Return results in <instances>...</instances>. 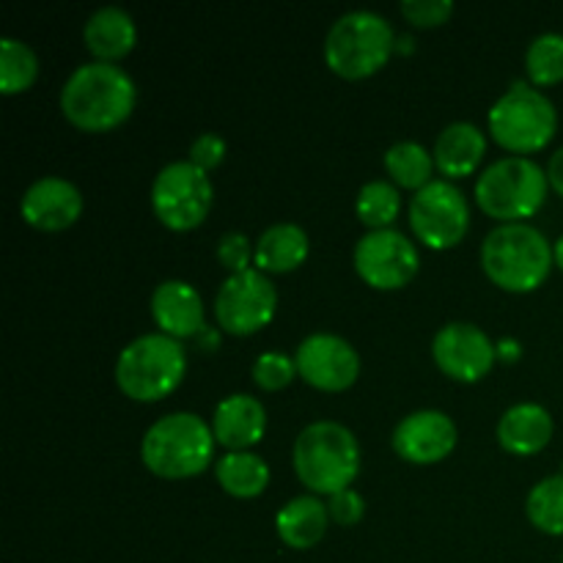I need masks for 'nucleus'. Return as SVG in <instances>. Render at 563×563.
I'll use <instances>...</instances> for the list:
<instances>
[{
	"label": "nucleus",
	"instance_id": "obj_1",
	"mask_svg": "<svg viewBox=\"0 0 563 563\" xmlns=\"http://www.w3.org/2000/svg\"><path fill=\"white\" fill-rule=\"evenodd\" d=\"M135 82L115 64H82L60 88V113L80 132H110L135 110Z\"/></svg>",
	"mask_w": 563,
	"mask_h": 563
},
{
	"label": "nucleus",
	"instance_id": "obj_2",
	"mask_svg": "<svg viewBox=\"0 0 563 563\" xmlns=\"http://www.w3.org/2000/svg\"><path fill=\"white\" fill-rule=\"evenodd\" d=\"M553 264L548 236L528 223L498 225L482 245L484 275L511 295H528L544 286Z\"/></svg>",
	"mask_w": 563,
	"mask_h": 563
},
{
	"label": "nucleus",
	"instance_id": "obj_3",
	"mask_svg": "<svg viewBox=\"0 0 563 563\" xmlns=\"http://www.w3.org/2000/svg\"><path fill=\"white\" fill-rule=\"evenodd\" d=\"M291 462L297 478L311 493L333 498L350 489L361 473V445L344 423L317 421L297 434Z\"/></svg>",
	"mask_w": 563,
	"mask_h": 563
},
{
	"label": "nucleus",
	"instance_id": "obj_4",
	"mask_svg": "<svg viewBox=\"0 0 563 563\" xmlns=\"http://www.w3.org/2000/svg\"><path fill=\"white\" fill-rule=\"evenodd\" d=\"M214 432L192 412H174L146 429L141 460L148 473L168 482L192 478L212 465Z\"/></svg>",
	"mask_w": 563,
	"mask_h": 563
},
{
	"label": "nucleus",
	"instance_id": "obj_5",
	"mask_svg": "<svg viewBox=\"0 0 563 563\" xmlns=\"http://www.w3.org/2000/svg\"><path fill=\"white\" fill-rule=\"evenodd\" d=\"M187 374L181 341L163 333H148L121 350L115 361V385L132 401H159L174 394Z\"/></svg>",
	"mask_w": 563,
	"mask_h": 563
},
{
	"label": "nucleus",
	"instance_id": "obj_6",
	"mask_svg": "<svg viewBox=\"0 0 563 563\" xmlns=\"http://www.w3.org/2000/svg\"><path fill=\"white\" fill-rule=\"evenodd\" d=\"M396 49L394 27L374 11H350L339 16L324 38V64L344 80L377 75Z\"/></svg>",
	"mask_w": 563,
	"mask_h": 563
},
{
	"label": "nucleus",
	"instance_id": "obj_7",
	"mask_svg": "<svg viewBox=\"0 0 563 563\" xmlns=\"http://www.w3.org/2000/svg\"><path fill=\"white\" fill-rule=\"evenodd\" d=\"M548 170L528 157H504L489 165L476 181V203L487 218L520 223L533 218L548 198Z\"/></svg>",
	"mask_w": 563,
	"mask_h": 563
},
{
	"label": "nucleus",
	"instance_id": "obj_8",
	"mask_svg": "<svg viewBox=\"0 0 563 563\" xmlns=\"http://www.w3.org/2000/svg\"><path fill=\"white\" fill-rule=\"evenodd\" d=\"M487 124L495 143L520 157V154L542 152L544 146H550L559 132V113L539 88L517 82L493 104Z\"/></svg>",
	"mask_w": 563,
	"mask_h": 563
},
{
	"label": "nucleus",
	"instance_id": "obj_9",
	"mask_svg": "<svg viewBox=\"0 0 563 563\" xmlns=\"http://www.w3.org/2000/svg\"><path fill=\"white\" fill-rule=\"evenodd\" d=\"M212 198L214 190L209 174L192 165L190 159L165 165L152 187L154 214L165 229L176 234L198 229L212 209Z\"/></svg>",
	"mask_w": 563,
	"mask_h": 563
},
{
	"label": "nucleus",
	"instance_id": "obj_10",
	"mask_svg": "<svg viewBox=\"0 0 563 563\" xmlns=\"http://www.w3.org/2000/svg\"><path fill=\"white\" fill-rule=\"evenodd\" d=\"M410 229L429 251H451L471 229V207L451 181H432L410 201Z\"/></svg>",
	"mask_w": 563,
	"mask_h": 563
},
{
	"label": "nucleus",
	"instance_id": "obj_11",
	"mask_svg": "<svg viewBox=\"0 0 563 563\" xmlns=\"http://www.w3.org/2000/svg\"><path fill=\"white\" fill-rule=\"evenodd\" d=\"M278 308V289L258 269L229 275L214 297V317L229 335H253L267 328Z\"/></svg>",
	"mask_w": 563,
	"mask_h": 563
},
{
	"label": "nucleus",
	"instance_id": "obj_12",
	"mask_svg": "<svg viewBox=\"0 0 563 563\" xmlns=\"http://www.w3.org/2000/svg\"><path fill=\"white\" fill-rule=\"evenodd\" d=\"M352 264L366 286L377 291H396L412 284L421 269V256L401 231L385 229L361 236L352 253Z\"/></svg>",
	"mask_w": 563,
	"mask_h": 563
},
{
	"label": "nucleus",
	"instance_id": "obj_13",
	"mask_svg": "<svg viewBox=\"0 0 563 563\" xmlns=\"http://www.w3.org/2000/svg\"><path fill=\"white\" fill-rule=\"evenodd\" d=\"M297 377L324 394H344L361 377V357L355 346L333 333H313L297 346Z\"/></svg>",
	"mask_w": 563,
	"mask_h": 563
},
{
	"label": "nucleus",
	"instance_id": "obj_14",
	"mask_svg": "<svg viewBox=\"0 0 563 563\" xmlns=\"http://www.w3.org/2000/svg\"><path fill=\"white\" fill-rule=\"evenodd\" d=\"M432 357L445 377L462 385H473L493 372L498 350L476 324L451 322L434 335Z\"/></svg>",
	"mask_w": 563,
	"mask_h": 563
},
{
	"label": "nucleus",
	"instance_id": "obj_15",
	"mask_svg": "<svg viewBox=\"0 0 563 563\" xmlns=\"http://www.w3.org/2000/svg\"><path fill=\"white\" fill-rule=\"evenodd\" d=\"M456 423L440 410H418L394 432V449L410 465H438L456 449Z\"/></svg>",
	"mask_w": 563,
	"mask_h": 563
},
{
	"label": "nucleus",
	"instance_id": "obj_16",
	"mask_svg": "<svg viewBox=\"0 0 563 563\" xmlns=\"http://www.w3.org/2000/svg\"><path fill=\"white\" fill-rule=\"evenodd\" d=\"M22 220L31 229L47 231H66L80 220L82 214V196L69 179L60 176H44V179L33 181L25 190L20 203Z\"/></svg>",
	"mask_w": 563,
	"mask_h": 563
},
{
	"label": "nucleus",
	"instance_id": "obj_17",
	"mask_svg": "<svg viewBox=\"0 0 563 563\" xmlns=\"http://www.w3.org/2000/svg\"><path fill=\"white\" fill-rule=\"evenodd\" d=\"M212 432L223 449L247 451L262 443L264 432H267V410L256 396H225L214 410Z\"/></svg>",
	"mask_w": 563,
	"mask_h": 563
},
{
	"label": "nucleus",
	"instance_id": "obj_18",
	"mask_svg": "<svg viewBox=\"0 0 563 563\" xmlns=\"http://www.w3.org/2000/svg\"><path fill=\"white\" fill-rule=\"evenodd\" d=\"M152 317L163 335L176 341L203 333L201 295L185 280H165L152 295Z\"/></svg>",
	"mask_w": 563,
	"mask_h": 563
},
{
	"label": "nucleus",
	"instance_id": "obj_19",
	"mask_svg": "<svg viewBox=\"0 0 563 563\" xmlns=\"http://www.w3.org/2000/svg\"><path fill=\"white\" fill-rule=\"evenodd\" d=\"M553 416L542 405H515L500 416L498 443L500 449L515 456H533L544 451L553 440Z\"/></svg>",
	"mask_w": 563,
	"mask_h": 563
},
{
	"label": "nucleus",
	"instance_id": "obj_20",
	"mask_svg": "<svg viewBox=\"0 0 563 563\" xmlns=\"http://www.w3.org/2000/svg\"><path fill=\"white\" fill-rule=\"evenodd\" d=\"M487 154V137L471 121H456L440 132L434 143V165L449 179H465L478 170Z\"/></svg>",
	"mask_w": 563,
	"mask_h": 563
},
{
	"label": "nucleus",
	"instance_id": "obj_21",
	"mask_svg": "<svg viewBox=\"0 0 563 563\" xmlns=\"http://www.w3.org/2000/svg\"><path fill=\"white\" fill-rule=\"evenodd\" d=\"M82 42L86 49L99 64H115L126 58L137 44V27L124 9L104 5L82 27Z\"/></svg>",
	"mask_w": 563,
	"mask_h": 563
},
{
	"label": "nucleus",
	"instance_id": "obj_22",
	"mask_svg": "<svg viewBox=\"0 0 563 563\" xmlns=\"http://www.w3.org/2000/svg\"><path fill=\"white\" fill-rule=\"evenodd\" d=\"M328 522V504H322L317 495H300V498L289 500V504L278 511L275 531H278L280 542H284L286 548L311 550L324 539Z\"/></svg>",
	"mask_w": 563,
	"mask_h": 563
},
{
	"label": "nucleus",
	"instance_id": "obj_23",
	"mask_svg": "<svg viewBox=\"0 0 563 563\" xmlns=\"http://www.w3.org/2000/svg\"><path fill=\"white\" fill-rule=\"evenodd\" d=\"M311 242L308 234L295 223H275L258 236L256 242V269L264 275H286L302 267L308 258Z\"/></svg>",
	"mask_w": 563,
	"mask_h": 563
},
{
	"label": "nucleus",
	"instance_id": "obj_24",
	"mask_svg": "<svg viewBox=\"0 0 563 563\" xmlns=\"http://www.w3.org/2000/svg\"><path fill=\"white\" fill-rule=\"evenodd\" d=\"M218 484L231 498H258L269 487V467L262 456L251 451H229L218 462Z\"/></svg>",
	"mask_w": 563,
	"mask_h": 563
},
{
	"label": "nucleus",
	"instance_id": "obj_25",
	"mask_svg": "<svg viewBox=\"0 0 563 563\" xmlns=\"http://www.w3.org/2000/svg\"><path fill=\"white\" fill-rule=\"evenodd\" d=\"M434 157L421 146V143L401 141L396 146H390L385 152V170L394 179L396 187H405V190H423L427 185H432L434 174Z\"/></svg>",
	"mask_w": 563,
	"mask_h": 563
},
{
	"label": "nucleus",
	"instance_id": "obj_26",
	"mask_svg": "<svg viewBox=\"0 0 563 563\" xmlns=\"http://www.w3.org/2000/svg\"><path fill=\"white\" fill-rule=\"evenodd\" d=\"M401 209V196L396 190L394 181H366L357 192L355 212L357 220L366 225L368 231H385L394 225V220L399 218Z\"/></svg>",
	"mask_w": 563,
	"mask_h": 563
},
{
	"label": "nucleus",
	"instance_id": "obj_27",
	"mask_svg": "<svg viewBox=\"0 0 563 563\" xmlns=\"http://www.w3.org/2000/svg\"><path fill=\"white\" fill-rule=\"evenodd\" d=\"M38 77V58L20 38L0 42V93L14 97L27 91Z\"/></svg>",
	"mask_w": 563,
	"mask_h": 563
},
{
	"label": "nucleus",
	"instance_id": "obj_28",
	"mask_svg": "<svg viewBox=\"0 0 563 563\" xmlns=\"http://www.w3.org/2000/svg\"><path fill=\"white\" fill-rule=\"evenodd\" d=\"M528 520L548 537H563V473L539 482L528 495Z\"/></svg>",
	"mask_w": 563,
	"mask_h": 563
},
{
	"label": "nucleus",
	"instance_id": "obj_29",
	"mask_svg": "<svg viewBox=\"0 0 563 563\" xmlns=\"http://www.w3.org/2000/svg\"><path fill=\"white\" fill-rule=\"evenodd\" d=\"M528 80L539 88L559 86L563 80V36L561 33H542L531 42L526 53Z\"/></svg>",
	"mask_w": 563,
	"mask_h": 563
},
{
	"label": "nucleus",
	"instance_id": "obj_30",
	"mask_svg": "<svg viewBox=\"0 0 563 563\" xmlns=\"http://www.w3.org/2000/svg\"><path fill=\"white\" fill-rule=\"evenodd\" d=\"M297 377V366L284 352H264L253 363V383L267 394H278Z\"/></svg>",
	"mask_w": 563,
	"mask_h": 563
},
{
	"label": "nucleus",
	"instance_id": "obj_31",
	"mask_svg": "<svg viewBox=\"0 0 563 563\" xmlns=\"http://www.w3.org/2000/svg\"><path fill=\"white\" fill-rule=\"evenodd\" d=\"M401 14L416 27H440L454 14V3L451 0H405Z\"/></svg>",
	"mask_w": 563,
	"mask_h": 563
},
{
	"label": "nucleus",
	"instance_id": "obj_32",
	"mask_svg": "<svg viewBox=\"0 0 563 563\" xmlns=\"http://www.w3.org/2000/svg\"><path fill=\"white\" fill-rule=\"evenodd\" d=\"M218 258L231 275L245 273V269H253L251 262H256V247H251V240L240 231H231L220 240L218 245Z\"/></svg>",
	"mask_w": 563,
	"mask_h": 563
},
{
	"label": "nucleus",
	"instance_id": "obj_33",
	"mask_svg": "<svg viewBox=\"0 0 563 563\" xmlns=\"http://www.w3.org/2000/svg\"><path fill=\"white\" fill-rule=\"evenodd\" d=\"M330 520L339 522L341 528H352L363 520L366 515V504H363L361 495L355 489H344V493H335L328 504Z\"/></svg>",
	"mask_w": 563,
	"mask_h": 563
},
{
	"label": "nucleus",
	"instance_id": "obj_34",
	"mask_svg": "<svg viewBox=\"0 0 563 563\" xmlns=\"http://www.w3.org/2000/svg\"><path fill=\"white\" fill-rule=\"evenodd\" d=\"M225 159V141L214 132H203L201 137H196L190 146V163L198 165L201 170H214Z\"/></svg>",
	"mask_w": 563,
	"mask_h": 563
},
{
	"label": "nucleus",
	"instance_id": "obj_35",
	"mask_svg": "<svg viewBox=\"0 0 563 563\" xmlns=\"http://www.w3.org/2000/svg\"><path fill=\"white\" fill-rule=\"evenodd\" d=\"M548 181L555 192L563 198V146L550 157L548 165Z\"/></svg>",
	"mask_w": 563,
	"mask_h": 563
},
{
	"label": "nucleus",
	"instance_id": "obj_36",
	"mask_svg": "<svg viewBox=\"0 0 563 563\" xmlns=\"http://www.w3.org/2000/svg\"><path fill=\"white\" fill-rule=\"evenodd\" d=\"M553 256H555V267H559L561 273H563V234L559 236V240H555V245H553Z\"/></svg>",
	"mask_w": 563,
	"mask_h": 563
},
{
	"label": "nucleus",
	"instance_id": "obj_37",
	"mask_svg": "<svg viewBox=\"0 0 563 563\" xmlns=\"http://www.w3.org/2000/svg\"><path fill=\"white\" fill-rule=\"evenodd\" d=\"M561 563H563V561H561Z\"/></svg>",
	"mask_w": 563,
	"mask_h": 563
}]
</instances>
